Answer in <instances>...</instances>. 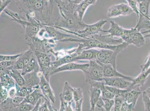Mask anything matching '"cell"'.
<instances>
[{
  "instance_id": "cell-21",
  "label": "cell",
  "mask_w": 150,
  "mask_h": 111,
  "mask_svg": "<svg viewBox=\"0 0 150 111\" xmlns=\"http://www.w3.org/2000/svg\"><path fill=\"white\" fill-rule=\"evenodd\" d=\"M90 109L89 111H94L97 102L101 96V92L98 88L91 87L89 91Z\"/></svg>"
},
{
  "instance_id": "cell-49",
  "label": "cell",
  "mask_w": 150,
  "mask_h": 111,
  "mask_svg": "<svg viewBox=\"0 0 150 111\" xmlns=\"http://www.w3.org/2000/svg\"><path fill=\"white\" fill-rule=\"evenodd\" d=\"M58 111V110H57V109H56L55 110H54V111Z\"/></svg>"
},
{
  "instance_id": "cell-13",
  "label": "cell",
  "mask_w": 150,
  "mask_h": 111,
  "mask_svg": "<svg viewBox=\"0 0 150 111\" xmlns=\"http://www.w3.org/2000/svg\"><path fill=\"white\" fill-rule=\"evenodd\" d=\"M89 66V63L80 64V63H76L75 62H70L54 69L52 72V73L51 76L53 74L61 72V71H71V70H80L84 72L86 70L88 69Z\"/></svg>"
},
{
  "instance_id": "cell-10",
  "label": "cell",
  "mask_w": 150,
  "mask_h": 111,
  "mask_svg": "<svg viewBox=\"0 0 150 111\" xmlns=\"http://www.w3.org/2000/svg\"><path fill=\"white\" fill-rule=\"evenodd\" d=\"M133 12L127 3H122L112 5L108 9L107 16L110 18L127 16Z\"/></svg>"
},
{
  "instance_id": "cell-44",
  "label": "cell",
  "mask_w": 150,
  "mask_h": 111,
  "mask_svg": "<svg viewBox=\"0 0 150 111\" xmlns=\"http://www.w3.org/2000/svg\"><path fill=\"white\" fill-rule=\"evenodd\" d=\"M42 102V99H40L38 101L37 103L35 105L33 109L31 111H39V108L40 105L41 103Z\"/></svg>"
},
{
  "instance_id": "cell-7",
  "label": "cell",
  "mask_w": 150,
  "mask_h": 111,
  "mask_svg": "<svg viewBox=\"0 0 150 111\" xmlns=\"http://www.w3.org/2000/svg\"><path fill=\"white\" fill-rule=\"evenodd\" d=\"M121 38L128 45L133 44L138 47L144 46L146 42L142 34L135 28L126 29L125 33Z\"/></svg>"
},
{
  "instance_id": "cell-38",
  "label": "cell",
  "mask_w": 150,
  "mask_h": 111,
  "mask_svg": "<svg viewBox=\"0 0 150 111\" xmlns=\"http://www.w3.org/2000/svg\"><path fill=\"white\" fill-rule=\"evenodd\" d=\"M1 87V98L0 103H2L8 98V90L3 86Z\"/></svg>"
},
{
  "instance_id": "cell-40",
  "label": "cell",
  "mask_w": 150,
  "mask_h": 111,
  "mask_svg": "<svg viewBox=\"0 0 150 111\" xmlns=\"http://www.w3.org/2000/svg\"><path fill=\"white\" fill-rule=\"evenodd\" d=\"M17 60L12 61L1 62V70H2L13 66Z\"/></svg>"
},
{
  "instance_id": "cell-8",
  "label": "cell",
  "mask_w": 150,
  "mask_h": 111,
  "mask_svg": "<svg viewBox=\"0 0 150 111\" xmlns=\"http://www.w3.org/2000/svg\"><path fill=\"white\" fill-rule=\"evenodd\" d=\"M107 21L101 19L93 24L87 25L86 28L82 31H77L78 36L84 39H91L95 35L98 34L100 32H103L102 28Z\"/></svg>"
},
{
  "instance_id": "cell-22",
  "label": "cell",
  "mask_w": 150,
  "mask_h": 111,
  "mask_svg": "<svg viewBox=\"0 0 150 111\" xmlns=\"http://www.w3.org/2000/svg\"><path fill=\"white\" fill-rule=\"evenodd\" d=\"M140 90L133 89L128 91L125 96V101L128 104H131L135 107L138 99L141 94Z\"/></svg>"
},
{
  "instance_id": "cell-29",
  "label": "cell",
  "mask_w": 150,
  "mask_h": 111,
  "mask_svg": "<svg viewBox=\"0 0 150 111\" xmlns=\"http://www.w3.org/2000/svg\"><path fill=\"white\" fill-rule=\"evenodd\" d=\"M99 89H100L101 92L102 98L109 99H114L115 98V96L106 89L104 81L102 82L101 83Z\"/></svg>"
},
{
  "instance_id": "cell-28",
  "label": "cell",
  "mask_w": 150,
  "mask_h": 111,
  "mask_svg": "<svg viewBox=\"0 0 150 111\" xmlns=\"http://www.w3.org/2000/svg\"><path fill=\"white\" fill-rule=\"evenodd\" d=\"M105 87L115 97L123 96L125 97V95L129 91L126 89H119L112 87L106 86V85H105Z\"/></svg>"
},
{
  "instance_id": "cell-24",
  "label": "cell",
  "mask_w": 150,
  "mask_h": 111,
  "mask_svg": "<svg viewBox=\"0 0 150 111\" xmlns=\"http://www.w3.org/2000/svg\"><path fill=\"white\" fill-rule=\"evenodd\" d=\"M74 88L72 87L69 82H65L64 85L62 93H61L64 101L69 103L74 102L73 99Z\"/></svg>"
},
{
  "instance_id": "cell-37",
  "label": "cell",
  "mask_w": 150,
  "mask_h": 111,
  "mask_svg": "<svg viewBox=\"0 0 150 111\" xmlns=\"http://www.w3.org/2000/svg\"><path fill=\"white\" fill-rule=\"evenodd\" d=\"M142 99L145 111H150V99L144 91L143 93Z\"/></svg>"
},
{
  "instance_id": "cell-34",
  "label": "cell",
  "mask_w": 150,
  "mask_h": 111,
  "mask_svg": "<svg viewBox=\"0 0 150 111\" xmlns=\"http://www.w3.org/2000/svg\"><path fill=\"white\" fill-rule=\"evenodd\" d=\"M73 99L74 102L79 101L83 99V95L82 89L80 88H74Z\"/></svg>"
},
{
  "instance_id": "cell-42",
  "label": "cell",
  "mask_w": 150,
  "mask_h": 111,
  "mask_svg": "<svg viewBox=\"0 0 150 111\" xmlns=\"http://www.w3.org/2000/svg\"><path fill=\"white\" fill-rule=\"evenodd\" d=\"M1 14L3 11L4 9L8 5L9 3L11 1H1Z\"/></svg>"
},
{
  "instance_id": "cell-9",
  "label": "cell",
  "mask_w": 150,
  "mask_h": 111,
  "mask_svg": "<svg viewBox=\"0 0 150 111\" xmlns=\"http://www.w3.org/2000/svg\"><path fill=\"white\" fill-rule=\"evenodd\" d=\"M96 0H83L75 1L73 9L74 16L78 21L83 22L86 11L91 5L95 4Z\"/></svg>"
},
{
  "instance_id": "cell-39",
  "label": "cell",
  "mask_w": 150,
  "mask_h": 111,
  "mask_svg": "<svg viewBox=\"0 0 150 111\" xmlns=\"http://www.w3.org/2000/svg\"><path fill=\"white\" fill-rule=\"evenodd\" d=\"M150 67V51L149 54L147 56L146 58L145 61L144 63L140 66V67L142 69L141 72H144L148 70Z\"/></svg>"
},
{
  "instance_id": "cell-4",
  "label": "cell",
  "mask_w": 150,
  "mask_h": 111,
  "mask_svg": "<svg viewBox=\"0 0 150 111\" xmlns=\"http://www.w3.org/2000/svg\"><path fill=\"white\" fill-rule=\"evenodd\" d=\"M137 2L139 14L135 28L140 32L142 29L150 30V0H138Z\"/></svg>"
},
{
  "instance_id": "cell-12",
  "label": "cell",
  "mask_w": 150,
  "mask_h": 111,
  "mask_svg": "<svg viewBox=\"0 0 150 111\" xmlns=\"http://www.w3.org/2000/svg\"><path fill=\"white\" fill-rule=\"evenodd\" d=\"M40 88L45 97V100H48L53 103H55L56 98L54 92L50 86V82L46 80L43 74L40 76Z\"/></svg>"
},
{
  "instance_id": "cell-30",
  "label": "cell",
  "mask_w": 150,
  "mask_h": 111,
  "mask_svg": "<svg viewBox=\"0 0 150 111\" xmlns=\"http://www.w3.org/2000/svg\"><path fill=\"white\" fill-rule=\"evenodd\" d=\"M114 105L112 111H121V106L125 101V97L123 96L115 97Z\"/></svg>"
},
{
  "instance_id": "cell-15",
  "label": "cell",
  "mask_w": 150,
  "mask_h": 111,
  "mask_svg": "<svg viewBox=\"0 0 150 111\" xmlns=\"http://www.w3.org/2000/svg\"><path fill=\"white\" fill-rule=\"evenodd\" d=\"M98 63L101 65L103 67V74L104 78L120 77L125 78L132 82L133 81L134 78L133 77L128 76L121 74L117 71L116 68L114 67L112 65L102 64L99 62Z\"/></svg>"
},
{
  "instance_id": "cell-46",
  "label": "cell",
  "mask_w": 150,
  "mask_h": 111,
  "mask_svg": "<svg viewBox=\"0 0 150 111\" xmlns=\"http://www.w3.org/2000/svg\"><path fill=\"white\" fill-rule=\"evenodd\" d=\"M147 96L150 99V87L148 88L145 91H144Z\"/></svg>"
},
{
  "instance_id": "cell-32",
  "label": "cell",
  "mask_w": 150,
  "mask_h": 111,
  "mask_svg": "<svg viewBox=\"0 0 150 111\" xmlns=\"http://www.w3.org/2000/svg\"><path fill=\"white\" fill-rule=\"evenodd\" d=\"M44 103L40 105L39 108V111H53L56 109L51 105V102L45 99Z\"/></svg>"
},
{
  "instance_id": "cell-48",
  "label": "cell",
  "mask_w": 150,
  "mask_h": 111,
  "mask_svg": "<svg viewBox=\"0 0 150 111\" xmlns=\"http://www.w3.org/2000/svg\"><path fill=\"white\" fill-rule=\"evenodd\" d=\"M134 108L133 107H131L129 108V109L125 111H133L134 110Z\"/></svg>"
},
{
  "instance_id": "cell-6",
  "label": "cell",
  "mask_w": 150,
  "mask_h": 111,
  "mask_svg": "<svg viewBox=\"0 0 150 111\" xmlns=\"http://www.w3.org/2000/svg\"><path fill=\"white\" fill-rule=\"evenodd\" d=\"M88 69L83 72L85 76V82L89 80L102 82L104 81L103 67L95 60L89 61Z\"/></svg>"
},
{
  "instance_id": "cell-26",
  "label": "cell",
  "mask_w": 150,
  "mask_h": 111,
  "mask_svg": "<svg viewBox=\"0 0 150 111\" xmlns=\"http://www.w3.org/2000/svg\"><path fill=\"white\" fill-rule=\"evenodd\" d=\"M39 67L37 60L34 54L29 63L22 70L21 73V75L24 76L26 74L32 72Z\"/></svg>"
},
{
  "instance_id": "cell-33",
  "label": "cell",
  "mask_w": 150,
  "mask_h": 111,
  "mask_svg": "<svg viewBox=\"0 0 150 111\" xmlns=\"http://www.w3.org/2000/svg\"><path fill=\"white\" fill-rule=\"evenodd\" d=\"M127 4L133 11V12L136 13L137 15V18L139 17V11L138 5L137 1L134 0H127L126 1Z\"/></svg>"
},
{
  "instance_id": "cell-17",
  "label": "cell",
  "mask_w": 150,
  "mask_h": 111,
  "mask_svg": "<svg viewBox=\"0 0 150 111\" xmlns=\"http://www.w3.org/2000/svg\"><path fill=\"white\" fill-rule=\"evenodd\" d=\"M99 51V49H98L84 50L75 58L74 62L84 60H87L89 61L91 60H96Z\"/></svg>"
},
{
  "instance_id": "cell-18",
  "label": "cell",
  "mask_w": 150,
  "mask_h": 111,
  "mask_svg": "<svg viewBox=\"0 0 150 111\" xmlns=\"http://www.w3.org/2000/svg\"><path fill=\"white\" fill-rule=\"evenodd\" d=\"M93 38L97 39L104 44L110 46L119 45L124 42L122 39H115L109 34L106 35L98 34L95 35L92 38Z\"/></svg>"
},
{
  "instance_id": "cell-11",
  "label": "cell",
  "mask_w": 150,
  "mask_h": 111,
  "mask_svg": "<svg viewBox=\"0 0 150 111\" xmlns=\"http://www.w3.org/2000/svg\"><path fill=\"white\" fill-rule=\"evenodd\" d=\"M105 85L121 89L128 90L132 84L131 81L120 77L104 78Z\"/></svg>"
},
{
  "instance_id": "cell-20",
  "label": "cell",
  "mask_w": 150,
  "mask_h": 111,
  "mask_svg": "<svg viewBox=\"0 0 150 111\" xmlns=\"http://www.w3.org/2000/svg\"><path fill=\"white\" fill-rule=\"evenodd\" d=\"M4 73L9 74L14 80L16 84L20 87L24 86L25 85V81L21 73L20 74L18 70L13 69H5L1 71V73Z\"/></svg>"
},
{
  "instance_id": "cell-3",
  "label": "cell",
  "mask_w": 150,
  "mask_h": 111,
  "mask_svg": "<svg viewBox=\"0 0 150 111\" xmlns=\"http://www.w3.org/2000/svg\"><path fill=\"white\" fill-rule=\"evenodd\" d=\"M127 43L124 42L115 50L99 49L96 61L102 64L111 65L116 68L117 55L128 47Z\"/></svg>"
},
{
  "instance_id": "cell-45",
  "label": "cell",
  "mask_w": 150,
  "mask_h": 111,
  "mask_svg": "<svg viewBox=\"0 0 150 111\" xmlns=\"http://www.w3.org/2000/svg\"><path fill=\"white\" fill-rule=\"evenodd\" d=\"M94 111H106V110L104 108H99L95 107Z\"/></svg>"
},
{
  "instance_id": "cell-27",
  "label": "cell",
  "mask_w": 150,
  "mask_h": 111,
  "mask_svg": "<svg viewBox=\"0 0 150 111\" xmlns=\"http://www.w3.org/2000/svg\"><path fill=\"white\" fill-rule=\"evenodd\" d=\"M17 89V96L25 98L34 91L36 88L28 87L25 86L20 87L16 84Z\"/></svg>"
},
{
  "instance_id": "cell-14",
  "label": "cell",
  "mask_w": 150,
  "mask_h": 111,
  "mask_svg": "<svg viewBox=\"0 0 150 111\" xmlns=\"http://www.w3.org/2000/svg\"><path fill=\"white\" fill-rule=\"evenodd\" d=\"M40 70V67L31 73L26 74L23 76L25 81L24 86L28 87L40 88V78L39 72Z\"/></svg>"
},
{
  "instance_id": "cell-35",
  "label": "cell",
  "mask_w": 150,
  "mask_h": 111,
  "mask_svg": "<svg viewBox=\"0 0 150 111\" xmlns=\"http://www.w3.org/2000/svg\"><path fill=\"white\" fill-rule=\"evenodd\" d=\"M22 53L14 55H0V61L1 62L12 61L17 60L21 56Z\"/></svg>"
},
{
  "instance_id": "cell-31",
  "label": "cell",
  "mask_w": 150,
  "mask_h": 111,
  "mask_svg": "<svg viewBox=\"0 0 150 111\" xmlns=\"http://www.w3.org/2000/svg\"><path fill=\"white\" fill-rule=\"evenodd\" d=\"M35 106L23 101L16 108V111H31Z\"/></svg>"
},
{
  "instance_id": "cell-16",
  "label": "cell",
  "mask_w": 150,
  "mask_h": 111,
  "mask_svg": "<svg viewBox=\"0 0 150 111\" xmlns=\"http://www.w3.org/2000/svg\"><path fill=\"white\" fill-rule=\"evenodd\" d=\"M24 97L16 96L13 99L8 98L5 101L0 103L2 111H16V108L24 101Z\"/></svg>"
},
{
  "instance_id": "cell-5",
  "label": "cell",
  "mask_w": 150,
  "mask_h": 111,
  "mask_svg": "<svg viewBox=\"0 0 150 111\" xmlns=\"http://www.w3.org/2000/svg\"><path fill=\"white\" fill-rule=\"evenodd\" d=\"M41 70L46 80L50 82L51 74L54 69L50 54L38 51H33Z\"/></svg>"
},
{
  "instance_id": "cell-36",
  "label": "cell",
  "mask_w": 150,
  "mask_h": 111,
  "mask_svg": "<svg viewBox=\"0 0 150 111\" xmlns=\"http://www.w3.org/2000/svg\"><path fill=\"white\" fill-rule=\"evenodd\" d=\"M104 103V108L106 111H110L114 105V99H109L102 98Z\"/></svg>"
},
{
  "instance_id": "cell-41",
  "label": "cell",
  "mask_w": 150,
  "mask_h": 111,
  "mask_svg": "<svg viewBox=\"0 0 150 111\" xmlns=\"http://www.w3.org/2000/svg\"><path fill=\"white\" fill-rule=\"evenodd\" d=\"M17 89L16 86L12 87L8 90V97L13 99L17 96Z\"/></svg>"
},
{
  "instance_id": "cell-19",
  "label": "cell",
  "mask_w": 150,
  "mask_h": 111,
  "mask_svg": "<svg viewBox=\"0 0 150 111\" xmlns=\"http://www.w3.org/2000/svg\"><path fill=\"white\" fill-rule=\"evenodd\" d=\"M126 29L120 26L115 21H110V29L108 30H104L103 32L108 33L110 36L114 37H117L121 38L125 33Z\"/></svg>"
},
{
  "instance_id": "cell-23",
  "label": "cell",
  "mask_w": 150,
  "mask_h": 111,
  "mask_svg": "<svg viewBox=\"0 0 150 111\" xmlns=\"http://www.w3.org/2000/svg\"><path fill=\"white\" fill-rule=\"evenodd\" d=\"M41 98L45 99L40 88L35 89L32 93L25 97L24 101L35 106L39 100Z\"/></svg>"
},
{
  "instance_id": "cell-25",
  "label": "cell",
  "mask_w": 150,
  "mask_h": 111,
  "mask_svg": "<svg viewBox=\"0 0 150 111\" xmlns=\"http://www.w3.org/2000/svg\"><path fill=\"white\" fill-rule=\"evenodd\" d=\"M0 76V84L8 90L16 86V83L13 78L7 74L1 73Z\"/></svg>"
},
{
  "instance_id": "cell-43",
  "label": "cell",
  "mask_w": 150,
  "mask_h": 111,
  "mask_svg": "<svg viewBox=\"0 0 150 111\" xmlns=\"http://www.w3.org/2000/svg\"><path fill=\"white\" fill-rule=\"evenodd\" d=\"M95 107H98V108H104V101H103V99H102L101 96L100 98L99 99L97 102Z\"/></svg>"
},
{
  "instance_id": "cell-1",
  "label": "cell",
  "mask_w": 150,
  "mask_h": 111,
  "mask_svg": "<svg viewBox=\"0 0 150 111\" xmlns=\"http://www.w3.org/2000/svg\"><path fill=\"white\" fill-rule=\"evenodd\" d=\"M50 1H19L16 3L20 11L26 13L27 20H33L42 25L53 26V4Z\"/></svg>"
},
{
  "instance_id": "cell-2",
  "label": "cell",
  "mask_w": 150,
  "mask_h": 111,
  "mask_svg": "<svg viewBox=\"0 0 150 111\" xmlns=\"http://www.w3.org/2000/svg\"><path fill=\"white\" fill-rule=\"evenodd\" d=\"M58 6L60 12V16L54 20L53 27L63 28L75 33L85 29L86 24L78 21L70 11L59 5H58Z\"/></svg>"
},
{
  "instance_id": "cell-47",
  "label": "cell",
  "mask_w": 150,
  "mask_h": 111,
  "mask_svg": "<svg viewBox=\"0 0 150 111\" xmlns=\"http://www.w3.org/2000/svg\"><path fill=\"white\" fill-rule=\"evenodd\" d=\"M144 33H149L148 34V35H145V36H144V37H147L149 38L150 40V30L148 31H146V32H144Z\"/></svg>"
}]
</instances>
